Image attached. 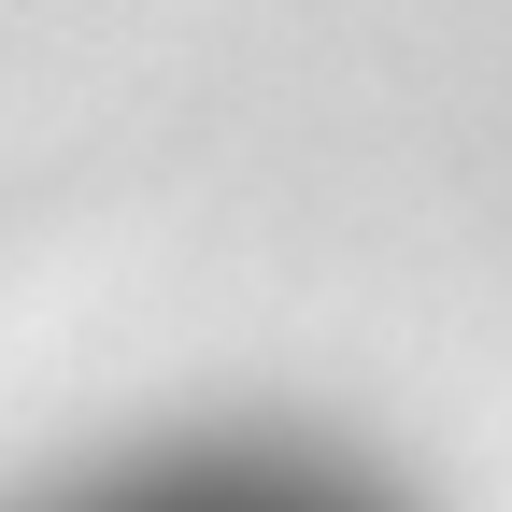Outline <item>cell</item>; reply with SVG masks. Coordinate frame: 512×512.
<instances>
[{
  "mask_svg": "<svg viewBox=\"0 0 512 512\" xmlns=\"http://www.w3.org/2000/svg\"><path fill=\"white\" fill-rule=\"evenodd\" d=\"M86 512H370V498L313 484V470H285V456H200V470L114 484V498H86Z\"/></svg>",
  "mask_w": 512,
  "mask_h": 512,
  "instance_id": "obj_1",
  "label": "cell"
}]
</instances>
